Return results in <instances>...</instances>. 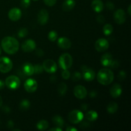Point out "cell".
Wrapping results in <instances>:
<instances>
[{"label":"cell","instance_id":"cell-44","mask_svg":"<svg viewBox=\"0 0 131 131\" xmlns=\"http://www.w3.org/2000/svg\"><path fill=\"white\" fill-rule=\"evenodd\" d=\"M7 125H8V127H9V128L13 127L14 126V123L13 122L12 120H10V121L8 122Z\"/></svg>","mask_w":131,"mask_h":131},{"label":"cell","instance_id":"cell-42","mask_svg":"<svg viewBox=\"0 0 131 131\" xmlns=\"http://www.w3.org/2000/svg\"><path fill=\"white\" fill-rule=\"evenodd\" d=\"M89 95H90V97H92V98H94V97H97V92H96V91H95V90L92 91V92H90Z\"/></svg>","mask_w":131,"mask_h":131},{"label":"cell","instance_id":"cell-2","mask_svg":"<svg viewBox=\"0 0 131 131\" xmlns=\"http://www.w3.org/2000/svg\"><path fill=\"white\" fill-rule=\"evenodd\" d=\"M97 79L99 83L102 85H109L113 81L114 74L110 69L104 68L101 69L97 73Z\"/></svg>","mask_w":131,"mask_h":131},{"label":"cell","instance_id":"cell-30","mask_svg":"<svg viewBox=\"0 0 131 131\" xmlns=\"http://www.w3.org/2000/svg\"><path fill=\"white\" fill-rule=\"evenodd\" d=\"M28 34V30L26 28H21L18 31V37L20 38H24L26 37Z\"/></svg>","mask_w":131,"mask_h":131},{"label":"cell","instance_id":"cell-37","mask_svg":"<svg viewBox=\"0 0 131 131\" xmlns=\"http://www.w3.org/2000/svg\"><path fill=\"white\" fill-rule=\"evenodd\" d=\"M97 20L99 23L102 24L105 22V18L102 15H99L97 17Z\"/></svg>","mask_w":131,"mask_h":131},{"label":"cell","instance_id":"cell-22","mask_svg":"<svg viewBox=\"0 0 131 131\" xmlns=\"http://www.w3.org/2000/svg\"><path fill=\"white\" fill-rule=\"evenodd\" d=\"M85 118L88 121L90 122H94L98 118V114L95 111L91 110V111H88L85 115Z\"/></svg>","mask_w":131,"mask_h":131},{"label":"cell","instance_id":"cell-9","mask_svg":"<svg viewBox=\"0 0 131 131\" xmlns=\"http://www.w3.org/2000/svg\"><path fill=\"white\" fill-rule=\"evenodd\" d=\"M110 43L106 39L104 38H99L95 43V48L99 52H104L109 48Z\"/></svg>","mask_w":131,"mask_h":131},{"label":"cell","instance_id":"cell-11","mask_svg":"<svg viewBox=\"0 0 131 131\" xmlns=\"http://www.w3.org/2000/svg\"><path fill=\"white\" fill-rule=\"evenodd\" d=\"M114 20L118 24H123L126 20V14L122 9H118L114 14Z\"/></svg>","mask_w":131,"mask_h":131},{"label":"cell","instance_id":"cell-15","mask_svg":"<svg viewBox=\"0 0 131 131\" xmlns=\"http://www.w3.org/2000/svg\"><path fill=\"white\" fill-rule=\"evenodd\" d=\"M9 19L12 21H17L20 19L22 16L21 10L18 8H12L10 9L8 14Z\"/></svg>","mask_w":131,"mask_h":131},{"label":"cell","instance_id":"cell-40","mask_svg":"<svg viewBox=\"0 0 131 131\" xmlns=\"http://www.w3.org/2000/svg\"><path fill=\"white\" fill-rule=\"evenodd\" d=\"M106 7L109 9V10H113L115 8V5L113 4V3L111 2V1H108L106 3Z\"/></svg>","mask_w":131,"mask_h":131},{"label":"cell","instance_id":"cell-7","mask_svg":"<svg viewBox=\"0 0 131 131\" xmlns=\"http://www.w3.org/2000/svg\"><path fill=\"white\" fill-rule=\"evenodd\" d=\"M42 66L45 71L48 73H51V74L56 72L58 69L56 62L51 59H47L45 60L43 62Z\"/></svg>","mask_w":131,"mask_h":131},{"label":"cell","instance_id":"cell-19","mask_svg":"<svg viewBox=\"0 0 131 131\" xmlns=\"http://www.w3.org/2000/svg\"><path fill=\"white\" fill-rule=\"evenodd\" d=\"M92 8L97 13H100L104 10V5L101 0H93L92 2Z\"/></svg>","mask_w":131,"mask_h":131},{"label":"cell","instance_id":"cell-17","mask_svg":"<svg viewBox=\"0 0 131 131\" xmlns=\"http://www.w3.org/2000/svg\"><path fill=\"white\" fill-rule=\"evenodd\" d=\"M122 93V88L118 83L113 84L110 88V95L113 98H118Z\"/></svg>","mask_w":131,"mask_h":131},{"label":"cell","instance_id":"cell-39","mask_svg":"<svg viewBox=\"0 0 131 131\" xmlns=\"http://www.w3.org/2000/svg\"><path fill=\"white\" fill-rule=\"evenodd\" d=\"M35 54L37 56H38V57H42V56H43L44 52H43V50H42V49H37L35 51Z\"/></svg>","mask_w":131,"mask_h":131},{"label":"cell","instance_id":"cell-16","mask_svg":"<svg viewBox=\"0 0 131 131\" xmlns=\"http://www.w3.org/2000/svg\"><path fill=\"white\" fill-rule=\"evenodd\" d=\"M58 46L62 49H69L72 46L71 41L67 37H60L58 39Z\"/></svg>","mask_w":131,"mask_h":131},{"label":"cell","instance_id":"cell-25","mask_svg":"<svg viewBox=\"0 0 131 131\" xmlns=\"http://www.w3.org/2000/svg\"><path fill=\"white\" fill-rule=\"evenodd\" d=\"M49 127V122L46 120H41L37 123V128L40 130H45Z\"/></svg>","mask_w":131,"mask_h":131},{"label":"cell","instance_id":"cell-49","mask_svg":"<svg viewBox=\"0 0 131 131\" xmlns=\"http://www.w3.org/2000/svg\"><path fill=\"white\" fill-rule=\"evenodd\" d=\"M2 104H3V99L2 98H1V96H0V107L2 106Z\"/></svg>","mask_w":131,"mask_h":131},{"label":"cell","instance_id":"cell-46","mask_svg":"<svg viewBox=\"0 0 131 131\" xmlns=\"http://www.w3.org/2000/svg\"><path fill=\"white\" fill-rule=\"evenodd\" d=\"M5 83L1 79H0V90H2L3 88L5 87Z\"/></svg>","mask_w":131,"mask_h":131},{"label":"cell","instance_id":"cell-47","mask_svg":"<svg viewBox=\"0 0 131 131\" xmlns=\"http://www.w3.org/2000/svg\"><path fill=\"white\" fill-rule=\"evenodd\" d=\"M81 109L83 110V111H86V110L88 109V106H87V104H83L81 106Z\"/></svg>","mask_w":131,"mask_h":131},{"label":"cell","instance_id":"cell-38","mask_svg":"<svg viewBox=\"0 0 131 131\" xmlns=\"http://www.w3.org/2000/svg\"><path fill=\"white\" fill-rule=\"evenodd\" d=\"M118 66L119 63L117 60H113L112 63H111V65H110V67L111 68H113V69H117L118 67Z\"/></svg>","mask_w":131,"mask_h":131},{"label":"cell","instance_id":"cell-18","mask_svg":"<svg viewBox=\"0 0 131 131\" xmlns=\"http://www.w3.org/2000/svg\"><path fill=\"white\" fill-rule=\"evenodd\" d=\"M113 60V56L111 54L107 52V53L102 55L101 59V63L104 67H110Z\"/></svg>","mask_w":131,"mask_h":131},{"label":"cell","instance_id":"cell-13","mask_svg":"<svg viewBox=\"0 0 131 131\" xmlns=\"http://www.w3.org/2000/svg\"><path fill=\"white\" fill-rule=\"evenodd\" d=\"M49 12L46 9H42L40 10L37 15V20L40 25H46L49 20Z\"/></svg>","mask_w":131,"mask_h":131},{"label":"cell","instance_id":"cell-32","mask_svg":"<svg viewBox=\"0 0 131 131\" xmlns=\"http://www.w3.org/2000/svg\"><path fill=\"white\" fill-rule=\"evenodd\" d=\"M61 76L64 79H69L70 76V72L68 70V69H65V70H63L62 72H61Z\"/></svg>","mask_w":131,"mask_h":131},{"label":"cell","instance_id":"cell-20","mask_svg":"<svg viewBox=\"0 0 131 131\" xmlns=\"http://www.w3.org/2000/svg\"><path fill=\"white\" fill-rule=\"evenodd\" d=\"M23 71L26 75H32L34 74V65L31 63H25L23 66Z\"/></svg>","mask_w":131,"mask_h":131},{"label":"cell","instance_id":"cell-33","mask_svg":"<svg viewBox=\"0 0 131 131\" xmlns=\"http://www.w3.org/2000/svg\"><path fill=\"white\" fill-rule=\"evenodd\" d=\"M82 78V75L80 72H75L72 75V80L74 81H78L79 80H80Z\"/></svg>","mask_w":131,"mask_h":131},{"label":"cell","instance_id":"cell-21","mask_svg":"<svg viewBox=\"0 0 131 131\" xmlns=\"http://www.w3.org/2000/svg\"><path fill=\"white\" fill-rule=\"evenodd\" d=\"M75 5V0H65L62 5V8L63 11L69 12L74 8Z\"/></svg>","mask_w":131,"mask_h":131},{"label":"cell","instance_id":"cell-24","mask_svg":"<svg viewBox=\"0 0 131 131\" xmlns=\"http://www.w3.org/2000/svg\"><path fill=\"white\" fill-rule=\"evenodd\" d=\"M118 108V104L116 102H110L107 106V111L110 114H113L117 111Z\"/></svg>","mask_w":131,"mask_h":131},{"label":"cell","instance_id":"cell-12","mask_svg":"<svg viewBox=\"0 0 131 131\" xmlns=\"http://www.w3.org/2000/svg\"><path fill=\"white\" fill-rule=\"evenodd\" d=\"M22 49L26 52H30L36 49V43L33 40L28 39L22 43Z\"/></svg>","mask_w":131,"mask_h":131},{"label":"cell","instance_id":"cell-29","mask_svg":"<svg viewBox=\"0 0 131 131\" xmlns=\"http://www.w3.org/2000/svg\"><path fill=\"white\" fill-rule=\"evenodd\" d=\"M48 39L51 42H54L56 40L58 39V35L57 32L56 31H51L49 33H48Z\"/></svg>","mask_w":131,"mask_h":131},{"label":"cell","instance_id":"cell-35","mask_svg":"<svg viewBox=\"0 0 131 131\" xmlns=\"http://www.w3.org/2000/svg\"><path fill=\"white\" fill-rule=\"evenodd\" d=\"M45 4L47 6H52L56 3V0H43Z\"/></svg>","mask_w":131,"mask_h":131},{"label":"cell","instance_id":"cell-50","mask_svg":"<svg viewBox=\"0 0 131 131\" xmlns=\"http://www.w3.org/2000/svg\"><path fill=\"white\" fill-rule=\"evenodd\" d=\"M1 52H2V49H1V46H0V54H1Z\"/></svg>","mask_w":131,"mask_h":131},{"label":"cell","instance_id":"cell-14","mask_svg":"<svg viewBox=\"0 0 131 131\" xmlns=\"http://www.w3.org/2000/svg\"><path fill=\"white\" fill-rule=\"evenodd\" d=\"M74 94L76 98L79 99H83L87 95V90L84 86L82 85H78L74 88Z\"/></svg>","mask_w":131,"mask_h":131},{"label":"cell","instance_id":"cell-1","mask_svg":"<svg viewBox=\"0 0 131 131\" xmlns=\"http://www.w3.org/2000/svg\"><path fill=\"white\" fill-rule=\"evenodd\" d=\"M1 47L8 54L16 53L19 48V43L16 38L12 37H6L1 40Z\"/></svg>","mask_w":131,"mask_h":131},{"label":"cell","instance_id":"cell-41","mask_svg":"<svg viewBox=\"0 0 131 131\" xmlns=\"http://www.w3.org/2000/svg\"><path fill=\"white\" fill-rule=\"evenodd\" d=\"M2 110H3V112L6 113H8L10 112V107H9L8 106H3V108H2Z\"/></svg>","mask_w":131,"mask_h":131},{"label":"cell","instance_id":"cell-8","mask_svg":"<svg viewBox=\"0 0 131 131\" xmlns=\"http://www.w3.org/2000/svg\"><path fill=\"white\" fill-rule=\"evenodd\" d=\"M24 87L25 90L29 93H33L38 88V83L34 79H28L24 82Z\"/></svg>","mask_w":131,"mask_h":131},{"label":"cell","instance_id":"cell-27","mask_svg":"<svg viewBox=\"0 0 131 131\" xmlns=\"http://www.w3.org/2000/svg\"><path fill=\"white\" fill-rule=\"evenodd\" d=\"M58 93L60 95H65L67 91V84L64 83H60L58 85Z\"/></svg>","mask_w":131,"mask_h":131},{"label":"cell","instance_id":"cell-5","mask_svg":"<svg viewBox=\"0 0 131 131\" xmlns=\"http://www.w3.org/2000/svg\"><path fill=\"white\" fill-rule=\"evenodd\" d=\"M13 63L10 58L6 56L0 58V72L8 73L12 69Z\"/></svg>","mask_w":131,"mask_h":131},{"label":"cell","instance_id":"cell-4","mask_svg":"<svg viewBox=\"0 0 131 131\" xmlns=\"http://www.w3.org/2000/svg\"><path fill=\"white\" fill-rule=\"evenodd\" d=\"M5 85L10 90H16L19 88L20 84V81L16 75H10L5 80Z\"/></svg>","mask_w":131,"mask_h":131},{"label":"cell","instance_id":"cell-26","mask_svg":"<svg viewBox=\"0 0 131 131\" xmlns=\"http://www.w3.org/2000/svg\"><path fill=\"white\" fill-rule=\"evenodd\" d=\"M31 103L29 100L28 99H23L22 100L21 102L19 104V108L21 111H26L30 107Z\"/></svg>","mask_w":131,"mask_h":131},{"label":"cell","instance_id":"cell-34","mask_svg":"<svg viewBox=\"0 0 131 131\" xmlns=\"http://www.w3.org/2000/svg\"><path fill=\"white\" fill-rule=\"evenodd\" d=\"M30 3V0H21V6L22 7L24 8H27L28 7H29Z\"/></svg>","mask_w":131,"mask_h":131},{"label":"cell","instance_id":"cell-45","mask_svg":"<svg viewBox=\"0 0 131 131\" xmlns=\"http://www.w3.org/2000/svg\"><path fill=\"white\" fill-rule=\"evenodd\" d=\"M67 131H78V129H75V127H68L66 129Z\"/></svg>","mask_w":131,"mask_h":131},{"label":"cell","instance_id":"cell-10","mask_svg":"<svg viewBox=\"0 0 131 131\" xmlns=\"http://www.w3.org/2000/svg\"><path fill=\"white\" fill-rule=\"evenodd\" d=\"M83 72V77L86 81H92L95 78V73L92 69L88 68L86 66H83L81 68Z\"/></svg>","mask_w":131,"mask_h":131},{"label":"cell","instance_id":"cell-36","mask_svg":"<svg viewBox=\"0 0 131 131\" xmlns=\"http://www.w3.org/2000/svg\"><path fill=\"white\" fill-rule=\"evenodd\" d=\"M126 78V73L124 71V70H122L118 74V79H120V81H123Z\"/></svg>","mask_w":131,"mask_h":131},{"label":"cell","instance_id":"cell-6","mask_svg":"<svg viewBox=\"0 0 131 131\" xmlns=\"http://www.w3.org/2000/svg\"><path fill=\"white\" fill-rule=\"evenodd\" d=\"M69 120L73 124H76L81 122L84 118V114L79 110H73L69 114Z\"/></svg>","mask_w":131,"mask_h":131},{"label":"cell","instance_id":"cell-23","mask_svg":"<svg viewBox=\"0 0 131 131\" xmlns=\"http://www.w3.org/2000/svg\"><path fill=\"white\" fill-rule=\"evenodd\" d=\"M52 122L55 124L58 127H63L64 125V120L61 116L59 115H56L54 116L52 119Z\"/></svg>","mask_w":131,"mask_h":131},{"label":"cell","instance_id":"cell-51","mask_svg":"<svg viewBox=\"0 0 131 131\" xmlns=\"http://www.w3.org/2000/svg\"><path fill=\"white\" fill-rule=\"evenodd\" d=\"M13 130H20L19 129H13Z\"/></svg>","mask_w":131,"mask_h":131},{"label":"cell","instance_id":"cell-28","mask_svg":"<svg viewBox=\"0 0 131 131\" xmlns=\"http://www.w3.org/2000/svg\"><path fill=\"white\" fill-rule=\"evenodd\" d=\"M113 27L110 24H106L103 27V33L105 35H110L113 33Z\"/></svg>","mask_w":131,"mask_h":131},{"label":"cell","instance_id":"cell-48","mask_svg":"<svg viewBox=\"0 0 131 131\" xmlns=\"http://www.w3.org/2000/svg\"><path fill=\"white\" fill-rule=\"evenodd\" d=\"M130 9H131V5H129V7H128V14H129V15H131V12H130Z\"/></svg>","mask_w":131,"mask_h":131},{"label":"cell","instance_id":"cell-43","mask_svg":"<svg viewBox=\"0 0 131 131\" xmlns=\"http://www.w3.org/2000/svg\"><path fill=\"white\" fill-rule=\"evenodd\" d=\"M50 131H62V129L60 127H56L54 128H51V129H49Z\"/></svg>","mask_w":131,"mask_h":131},{"label":"cell","instance_id":"cell-31","mask_svg":"<svg viewBox=\"0 0 131 131\" xmlns=\"http://www.w3.org/2000/svg\"><path fill=\"white\" fill-rule=\"evenodd\" d=\"M43 71V66L40 64H36L34 65V73L38 74H41Z\"/></svg>","mask_w":131,"mask_h":131},{"label":"cell","instance_id":"cell-3","mask_svg":"<svg viewBox=\"0 0 131 131\" xmlns=\"http://www.w3.org/2000/svg\"><path fill=\"white\" fill-rule=\"evenodd\" d=\"M59 65L63 70L70 69L73 63V59L69 53L62 54L59 58Z\"/></svg>","mask_w":131,"mask_h":131},{"label":"cell","instance_id":"cell-52","mask_svg":"<svg viewBox=\"0 0 131 131\" xmlns=\"http://www.w3.org/2000/svg\"><path fill=\"white\" fill-rule=\"evenodd\" d=\"M34 1H37V0H34Z\"/></svg>","mask_w":131,"mask_h":131}]
</instances>
